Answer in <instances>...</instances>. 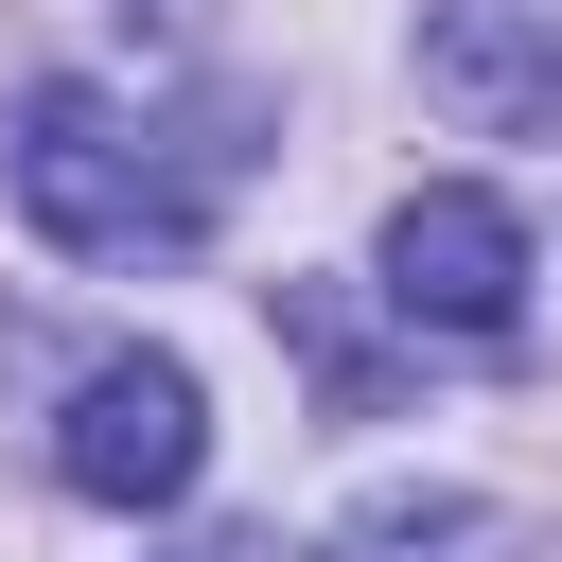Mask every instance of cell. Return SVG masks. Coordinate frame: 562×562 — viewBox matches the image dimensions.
Listing matches in <instances>:
<instances>
[{
  "instance_id": "obj_1",
  "label": "cell",
  "mask_w": 562,
  "mask_h": 562,
  "mask_svg": "<svg viewBox=\"0 0 562 562\" xmlns=\"http://www.w3.org/2000/svg\"><path fill=\"white\" fill-rule=\"evenodd\" d=\"M0 193H18V228L70 246V263L193 246V211H211V176L158 158V123L105 105V88H18V123H0Z\"/></svg>"
},
{
  "instance_id": "obj_2",
  "label": "cell",
  "mask_w": 562,
  "mask_h": 562,
  "mask_svg": "<svg viewBox=\"0 0 562 562\" xmlns=\"http://www.w3.org/2000/svg\"><path fill=\"white\" fill-rule=\"evenodd\" d=\"M53 474H70L88 509H176V492L211 474V386H193L176 351H105V369L70 386V422H53Z\"/></svg>"
},
{
  "instance_id": "obj_3",
  "label": "cell",
  "mask_w": 562,
  "mask_h": 562,
  "mask_svg": "<svg viewBox=\"0 0 562 562\" xmlns=\"http://www.w3.org/2000/svg\"><path fill=\"white\" fill-rule=\"evenodd\" d=\"M386 299H404L422 334H509V316H527V211L474 193V176H422V193L386 211Z\"/></svg>"
},
{
  "instance_id": "obj_4",
  "label": "cell",
  "mask_w": 562,
  "mask_h": 562,
  "mask_svg": "<svg viewBox=\"0 0 562 562\" xmlns=\"http://www.w3.org/2000/svg\"><path fill=\"white\" fill-rule=\"evenodd\" d=\"M422 105L474 140H562V0H439L422 18Z\"/></svg>"
},
{
  "instance_id": "obj_5",
  "label": "cell",
  "mask_w": 562,
  "mask_h": 562,
  "mask_svg": "<svg viewBox=\"0 0 562 562\" xmlns=\"http://www.w3.org/2000/svg\"><path fill=\"white\" fill-rule=\"evenodd\" d=\"M316 562H527V544H509V509H492V492H369Z\"/></svg>"
}]
</instances>
